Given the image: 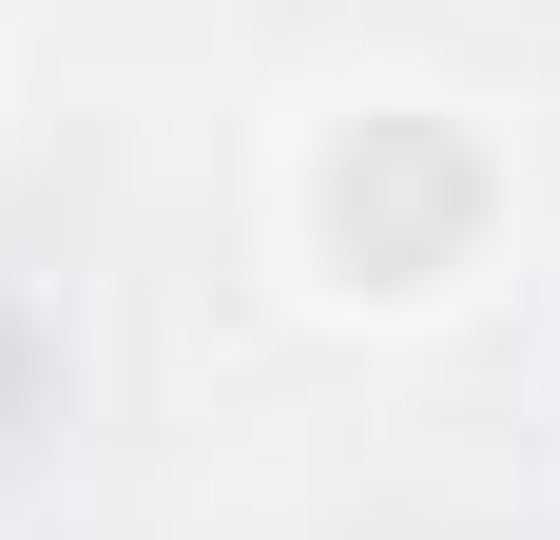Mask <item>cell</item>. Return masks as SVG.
I'll return each mask as SVG.
<instances>
[{
	"instance_id": "cell-1",
	"label": "cell",
	"mask_w": 560,
	"mask_h": 540,
	"mask_svg": "<svg viewBox=\"0 0 560 540\" xmlns=\"http://www.w3.org/2000/svg\"><path fill=\"white\" fill-rule=\"evenodd\" d=\"M329 251L348 290H425V270H464V232H483V155H464L445 116H368V136H329Z\"/></svg>"
}]
</instances>
